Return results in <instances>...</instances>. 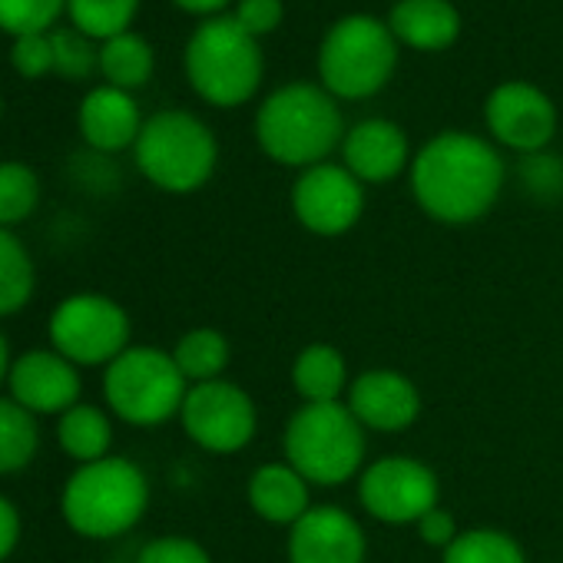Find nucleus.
Instances as JSON below:
<instances>
[{
  "instance_id": "cd10ccee",
  "label": "nucleus",
  "mask_w": 563,
  "mask_h": 563,
  "mask_svg": "<svg viewBox=\"0 0 563 563\" xmlns=\"http://www.w3.org/2000/svg\"><path fill=\"white\" fill-rule=\"evenodd\" d=\"M67 8L80 34L90 41H110L126 34L140 0H67Z\"/></svg>"
},
{
  "instance_id": "412c9836",
  "label": "nucleus",
  "mask_w": 563,
  "mask_h": 563,
  "mask_svg": "<svg viewBox=\"0 0 563 563\" xmlns=\"http://www.w3.org/2000/svg\"><path fill=\"white\" fill-rule=\"evenodd\" d=\"M292 388L302 398V405H332L345 401L352 378L345 355L329 342L306 345L292 362Z\"/></svg>"
},
{
  "instance_id": "473e14b6",
  "label": "nucleus",
  "mask_w": 563,
  "mask_h": 563,
  "mask_svg": "<svg viewBox=\"0 0 563 563\" xmlns=\"http://www.w3.org/2000/svg\"><path fill=\"white\" fill-rule=\"evenodd\" d=\"M136 563H212V556L189 537H156L140 550Z\"/></svg>"
},
{
  "instance_id": "72a5a7b5",
  "label": "nucleus",
  "mask_w": 563,
  "mask_h": 563,
  "mask_svg": "<svg viewBox=\"0 0 563 563\" xmlns=\"http://www.w3.org/2000/svg\"><path fill=\"white\" fill-rule=\"evenodd\" d=\"M11 60L18 67V74L24 77H44L54 70V44L47 34H27V37H18L14 51H11Z\"/></svg>"
},
{
  "instance_id": "ddd939ff",
  "label": "nucleus",
  "mask_w": 563,
  "mask_h": 563,
  "mask_svg": "<svg viewBox=\"0 0 563 563\" xmlns=\"http://www.w3.org/2000/svg\"><path fill=\"white\" fill-rule=\"evenodd\" d=\"M487 130L494 140L520 156L543 153L556 136V107L533 84H500L484 107Z\"/></svg>"
},
{
  "instance_id": "20e7f679",
  "label": "nucleus",
  "mask_w": 563,
  "mask_h": 563,
  "mask_svg": "<svg viewBox=\"0 0 563 563\" xmlns=\"http://www.w3.org/2000/svg\"><path fill=\"white\" fill-rule=\"evenodd\" d=\"M150 504L146 474L126 457L84 464L64 487L60 507L67 523L93 540H110L140 523Z\"/></svg>"
},
{
  "instance_id": "4468645a",
  "label": "nucleus",
  "mask_w": 563,
  "mask_h": 563,
  "mask_svg": "<svg viewBox=\"0 0 563 563\" xmlns=\"http://www.w3.org/2000/svg\"><path fill=\"white\" fill-rule=\"evenodd\" d=\"M345 405L375 434H401L421 418V391L398 368H368L352 378Z\"/></svg>"
},
{
  "instance_id": "f704fd0d",
  "label": "nucleus",
  "mask_w": 563,
  "mask_h": 563,
  "mask_svg": "<svg viewBox=\"0 0 563 563\" xmlns=\"http://www.w3.org/2000/svg\"><path fill=\"white\" fill-rule=\"evenodd\" d=\"M282 18H286V8H282V0H239L235 8V21L245 34H252L255 41L262 34H272Z\"/></svg>"
},
{
  "instance_id": "6e6552de",
  "label": "nucleus",
  "mask_w": 563,
  "mask_h": 563,
  "mask_svg": "<svg viewBox=\"0 0 563 563\" xmlns=\"http://www.w3.org/2000/svg\"><path fill=\"white\" fill-rule=\"evenodd\" d=\"M189 382L163 349H126L103 375L110 408L136 428H156L183 411Z\"/></svg>"
},
{
  "instance_id": "9b49d317",
  "label": "nucleus",
  "mask_w": 563,
  "mask_h": 563,
  "mask_svg": "<svg viewBox=\"0 0 563 563\" xmlns=\"http://www.w3.org/2000/svg\"><path fill=\"white\" fill-rule=\"evenodd\" d=\"M358 500L382 523H418L441 500L438 474L405 454L378 457L358 474Z\"/></svg>"
},
{
  "instance_id": "2eb2a0df",
  "label": "nucleus",
  "mask_w": 563,
  "mask_h": 563,
  "mask_svg": "<svg viewBox=\"0 0 563 563\" xmlns=\"http://www.w3.org/2000/svg\"><path fill=\"white\" fill-rule=\"evenodd\" d=\"M289 563H365L368 537L362 523L335 504H316L286 540Z\"/></svg>"
},
{
  "instance_id": "f257e3e1",
  "label": "nucleus",
  "mask_w": 563,
  "mask_h": 563,
  "mask_svg": "<svg viewBox=\"0 0 563 563\" xmlns=\"http://www.w3.org/2000/svg\"><path fill=\"white\" fill-rule=\"evenodd\" d=\"M507 166L474 133H438L411 159V192L424 216L444 225H471L500 199Z\"/></svg>"
},
{
  "instance_id": "f03ea898",
  "label": "nucleus",
  "mask_w": 563,
  "mask_h": 563,
  "mask_svg": "<svg viewBox=\"0 0 563 563\" xmlns=\"http://www.w3.org/2000/svg\"><path fill=\"white\" fill-rule=\"evenodd\" d=\"M345 120L335 97L316 84H289L265 97L255 113V140L278 166L309 169L329 159L345 140Z\"/></svg>"
},
{
  "instance_id": "7ed1b4c3",
  "label": "nucleus",
  "mask_w": 563,
  "mask_h": 563,
  "mask_svg": "<svg viewBox=\"0 0 563 563\" xmlns=\"http://www.w3.org/2000/svg\"><path fill=\"white\" fill-rule=\"evenodd\" d=\"M282 451L312 487H342L365 471L368 431L345 401L302 405L286 421Z\"/></svg>"
},
{
  "instance_id": "2f4dec72",
  "label": "nucleus",
  "mask_w": 563,
  "mask_h": 563,
  "mask_svg": "<svg viewBox=\"0 0 563 563\" xmlns=\"http://www.w3.org/2000/svg\"><path fill=\"white\" fill-rule=\"evenodd\" d=\"M517 179L533 199L553 202L563 196V159H556L550 153H530L520 159Z\"/></svg>"
},
{
  "instance_id": "c756f323",
  "label": "nucleus",
  "mask_w": 563,
  "mask_h": 563,
  "mask_svg": "<svg viewBox=\"0 0 563 563\" xmlns=\"http://www.w3.org/2000/svg\"><path fill=\"white\" fill-rule=\"evenodd\" d=\"M67 0H0V31L14 37L44 34L64 11Z\"/></svg>"
},
{
  "instance_id": "39448f33",
  "label": "nucleus",
  "mask_w": 563,
  "mask_h": 563,
  "mask_svg": "<svg viewBox=\"0 0 563 563\" xmlns=\"http://www.w3.org/2000/svg\"><path fill=\"white\" fill-rule=\"evenodd\" d=\"M186 77L212 107H242L262 84V51L235 18H209L186 47Z\"/></svg>"
},
{
  "instance_id": "c85d7f7f",
  "label": "nucleus",
  "mask_w": 563,
  "mask_h": 563,
  "mask_svg": "<svg viewBox=\"0 0 563 563\" xmlns=\"http://www.w3.org/2000/svg\"><path fill=\"white\" fill-rule=\"evenodd\" d=\"M41 199V183L24 163H0V229L24 222Z\"/></svg>"
},
{
  "instance_id": "aec40b11",
  "label": "nucleus",
  "mask_w": 563,
  "mask_h": 563,
  "mask_svg": "<svg viewBox=\"0 0 563 563\" xmlns=\"http://www.w3.org/2000/svg\"><path fill=\"white\" fill-rule=\"evenodd\" d=\"M388 31L411 51H448L461 34V14L451 0H398L388 14Z\"/></svg>"
},
{
  "instance_id": "393cba45",
  "label": "nucleus",
  "mask_w": 563,
  "mask_h": 563,
  "mask_svg": "<svg viewBox=\"0 0 563 563\" xmlns=\"http://www.w3.org/2000/svg\"><path fill=\"white\" fill-rule=\"evenodd\" d=\"M441 563H527V553L507 530L471 527L461 530L448 550H441Z\"/></svg>"
},
{
  "instance_id": "a878e982",
  "label": "nucleus",
  "mask_w": 563,
  "mask_h": 563,
  "mask_svg": "<svg viewBox=\"0 0 563 563\" xmlns=\"http://www.w3.org/2000/svg\"><path fill=\"white\" fill-rule=\"evenodd\" d=\"M41 444L37 421L18 401L0 398V474L21 471L34 461Z\"/></svg>"
},
{
  "instance_id": "b1692460",
  "label": "nucleus",
  "mask_w": 563,
  "mask_h": 563,
  "mask_svg": "<svg viewBox=\"0 0 563 563\" xmlns=\"http://www.w3.org/2000/svg\"><path fill=\"white\" fill-rule=\"evenodd\" d=\"M100 74L117 90H136L153 77V51L140 34H120L110 37L100 47Z\"/></svg>"
},
{
  "instance_id": "dca6fc26",
  "label": "nucleus",
  "mask_w": 563,
  "mask_h": 563,
  "mask_svg": "<svg viewBox=\"0 0 563 563\" xmlns=\"http://www.w3.org/2000/svg\"><path fill=\"white\" fill-rule=\"evenodd\" d=\"M11 391L31 415L70 411L80 398V375L60 352H27L11 365Z\"/></svg>"
},
{
  "instance_id": "423d86ee",
  "label": "nucleus",
  "mask_w": 563,
  "mask_h": 563,
  "mask_svg": "<svg viewBox=\"0 0 563 563\" xmlns=\"http://www.w3.org/2000/svg\"><path fill=\"white\" fill-rule=\"evenodd\" d=\"M216 163L219 143L212 130L186 110H163L140 130L136 166L166 192H196L209 183Z\"/></svg>"
},
{
  "instance_id": "7c9ffc66",
  "label": "nucleus",
  "mask_w": 563,
  "mask_h": 563,
  "mask_svg": "<svg viewBox=\"0 0 563 563\" xmlns=\"http://www.w3.org/2000/svg\"><path fill=\"white\" fill-rule=\"evenodd\" d=\"M54 70L67 80H87L100 67V54L93 51L90 37L80 31H54Z\"/></svg>"
},
{
  "instance_id": "6ab92c4d",
  "label": "nucleus",
  "mask_w": 563,
  "mask_h": 563,
  "mask_svg": "<svg viewBox=\"0 0 563 563\" xmlns=\"http://www.w3.org/2000/svg\"><path fill=\"white\" fill-rule=\"evenodd\" d=\"M140 130H143L140 107L126 90L97 87L93 93H87L80 107V133L93 150L117 153V150H126L130 143L136 146Z\"/></svg>"
},
{
  "instance_id": "58836bf2",
  "label": "nucleus",
  "mask_w": 563,
  "mask_h": 563,
  "mask_svg": "<svg viewBox=\"0 0 563 563\" xmlns=\"http://www.w3.org/2000/svg\"><path fill=\"white\" fill-rule=\"evenodd\" d=\"M4 375H11V355H8L4 335H0V382H4Z\"/></svg>"
},
{
  "instance_id": "c9c22d12",
  "label": "nucleus",
  "mask_w": 563,
  "mask_h": 563,
  "mask_svg": "<svg viewBox=\"0 0 563 563\" xmlns=\"http://www.w3.org/2000/svg\"><path fill=\"white\" fill-rule=\"evenodd\" d=\"M415 527H418V537H421L428 547H438V550H448V547L454 543V537L461 533V527H457L454 514H451V510H444L441 504H438L434 510H428Z\"/></svg>"
},
{
  "instance_id": "e433bc0d",
  "label": "nucleus",
  "mask_w": 563,
  "mask_h": 563,
  "mask_svg": "<svg viewBox=\"0 0 563 563\" xmlns=\"http://www.w3.org/2000/svg\"><path fill=\"white\" fill-rule=\"evenodd\" d=\"M21 540V517H18V507L0 497V560H8L11 550L18 547Z\"/></svg>"
},
{
  "instance_id": "4c0bfd02",
  "label": "nucleus",
  "mask_w": 563,
  "mask_h": 563,
  "mask_svg": "<svg viewBox=\"0 0 563 563\" xmlns=\"http://www.w3.org/2000/svg\"><path fill=\"white\" fill-rule=\"evenodd\" d=\"M173 4L189 11V14H219L229 0H173Z\"/></svg>"
},
{
  "instance_id": "a211bd4d",
  "label": "nucleus",
  "mask_w": 563,
  "mask_h": 563,
  "mask_svg": "<svg viewBox=\"0 0 563 563\" xmlns=\"http://www.w3.org/2000/svg\"><path fill=\"white\" fill-rule=\"evenodd\" d=\"M245 497L255 517L275 527H292L316 507L312 484L289 461H268L255 467L249 477Z\"/></svg>"
},
{
  "instance_id": "bb28decb",
  "label": "nucleus",
  "mask_w": 563,
  "mask_h": 563,
  "mask_svg": "<svg viewBox=\"0 0 563 563\" xmlns=\"http://www.w3.org/2000/svg\"><path fill=\"white\" fill-rule=\"evenodd\" d=\"M31 296H34V262L8 229H0V316L24 309Z\"/></svg>"
},
{
  "instance_id": "4be33fe9",
  "label": "nucleus",
  "mask_w": 563,
  "mask_h": 563,
  "mask_svg": "<svg viewBox=\"0 0 563 563\" xmlns=\"http://www.w3.org/2000/svg\"><path fill=\"white\" fill-rule=\"evenodd\" d=\"M229 358H232V349L225 335L216 329H192L173 349V362L189 385L219 382L222 372L229 368Z\"/></svg>"
},
{
  "instance_id": "1a4fd4ad",
  "label": "nucleus",
  "mask_w": 563,
  "mask_h": 563,
  "mask_svg": "<svg viewBox=\"0 0 563 563\" xmlns=\"http://www.w3.org/2000/svg\"><path fill=\"white\" fill-rule=\"evenodd\" d=\"M51 342L74 365L117 362L130 349V316L107 296H70L51 316Z\"/></svg>"
},
{
  "instance_id": "f3484780",
  "label": "nucleus",
  "mask_w": 563,
  "mask_h": 563,
  "mask_svg": "<svg viewBox=\"0 0 563 563\" xmlns=\"http://www.w3.org/2000/svg\"><path fill=\"white\" fill-rule=\"evenodd\" d=\"M342 166L365 183H391L408 166V136L391 120H362L342 140Z\"/></svg>"
},
{
  "instance_id": "0eeeda50",
  "label": "nucleus",
  "mask_w": 563,
  "mask_h": 563,
  "mask_svg": "<svg viewBox=\"0 0 563 563\" xmlns=\"http://www.w3.org/2000/svg\"><path fill=\"white\" fill-rule=\"evenodd\" d=\"M398 41L388 24L352 14L342 18L322 41L319 74L322 87L335 100H368L375 97L395 74Z\"/></svg>"
},
{
  "instance_id": "9d476101",
  "label": "nucleus",
  "mask_w": 563,
  "mask_h": 563,
  "mask_svg": "<svg viewBox=\"0 0 563 563\" xmlns=\"http://www.w3.org/2000/svg\"><path fill=\"white\" fill-rule=\"evenodd\" d=\"M179 418L189 441L209 454H235L249 448L258 431V411L252 395L225 378L189 385Z\"/></svg>"
},
{
  "instance_id": "5701e85b",
  "label": "nucleus",
  "mask_w": 563,
  "mask_h": 563,
  "mask_svg": "<svg viewBox=\"0 0 563 563\" xmlns=\"http://www.w3.org/2000/svg\"><path fill=\"white\" fill-rule=\"evenodd\" d=\"M57 438H60V448L84 461V464H93V461H103L110 444H113V428H110V418L93 408V405H74L70 411H64L60 424H57Z\"/></svg>"
},
{
  "instance_id": "f8f14e48",
  "label": "nucleus",
  "mask_w": 563,
  "mask_h": 563,
  "mask_svg": "<svg viewBox=\"0 0 563 563\" xmlns=\"http://www.w3.org/2000/svg\"><path fill=\"white\" fill-rule=\"evenodd\" d=\"M292 212L312 235H345L365 212V186L339 163L309 166L292 186Z\"/></svg>"
}]
</instances>
